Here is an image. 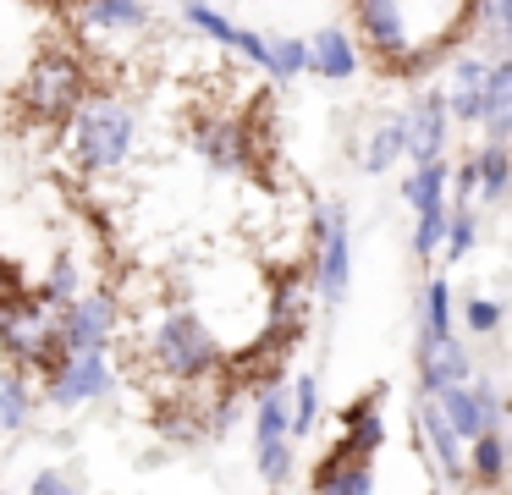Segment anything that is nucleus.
Masks as SVG:
<instances>
[{"mask_svg":"<svg viewBox=\"0 0 512 495\" xmlns=\"http://www.w3.org/2000/svg\"><path fill=\"white\" fill-rule=\"evenodd\" d=\"M424 6H391V0H369V6H353L358 33L369 39V50L386 55V66L397 77H419L441 61L452 44H419L413 39V22H419Z\"/></svg>","mask_w":512,"mask_h":495,"instance_id":"obj_1","label":"nucleus"},{"mask_svg":"<svg viewBox=\"0 0 512 495\" xmlns=\"http://www.w3.org/2000/svg\"><path fill=\"white\" fill-rule=\"evenodd\" d=\"M133 138H138V116L116 99H83V110L72 116V149H78V165L89 176L127 165Z\"/></svg>","mask_w":512,"mask_h":495,"instance_id":"obj_2","label":"nucleus"},{"mask_svg":"<svg viewBox=\"0 0 512 495\" xmlns=\"http://www.w3.org/2000/svg\"><path fill=\"white\" fill-rule=\"evenodd\" d=\"M149 352H155V363L182 385H199L221 369V341H215L210 330H204V319L188 314V308H171V314L160 319Z\"/></svg>","mask_w":512,"mask_h":495,"instance_id":"obj_3","label":"nucleus"},{"mask_svg":"<svg viewBox=\"0 0 512 495\" xmlns=\"http://www.w3.org/2000/svg\"><path fill=\"white\" fill-rule=\"evenodd\" d=\"M83 99H89V77H83V66L61 50L39 55L34 72L23 77V105L34 110L39 121H72L83 110Z\"/></svg>","mask_w":512,"mask_h":495,"instance_id":"obj_4","label":"nucleus"},{"mask_svg":"<svg viewBox=\"0 0 512 495\" xmlns=\"http://www.w3.org/2000/svg\"><path fill=\"white\" fill-rule=\"evenodd\" d=\"M353 281V226L342 204H320V248H314V292L320 303H342Z\"/></svg>","mask_w":512,"mask_h":495,"instance_id":"obj_5","label":"nucleus"},{"mask_svg":"<svg viewBox=\"0 0 512 495\" xmlns=\"http://www.w3.org/2000/svg\"><path fill=\"white\" fill-rule=\"evenodd\" d=\"M254 468L276 490L292 473V429H287V391H259L254 407Z\"/></svg>","mask_w":512,"mask_h":495,"instance_id":"obj_6","label":"nucleus"},{"mask_svg":"<svg viewBox=\"0 0 512 495\" xmlns=\"http://www.w3.org/2000/svg\"><path fill=\"white\" fill-rule=\"evenodd\" d=\"M116 330V297L111 292H89V297H72L67 308L56 314V336L67 358H83V352H105Z\"/></svg>","mask_w":512,"mask_h":495,"instance_id":"obj_7","label":"nucleus"},{"mask_svg":"<svg viewBox=\"0 0 512 495\" xmlns=\"http://www.w3.org/2000/svg\"><path fill=\"white\" fill-rule=\"evenodd\" d=\"M435 407H441V418L452 424V435L463 440V446L479 435H496V424H501V396H496V385H485V380L452 385V391L435 396Z\"/></svg>","mask_w":512,"mask_h":495,"instance_id":"obj_8","label":"nucleus"},{"mask_svg":"<svg viewBox=\"0 0 512 495\" xmlns=\"http://www.w3.org/2000/svg\"><path fill=\"white\" fill-rule=\"evenodd\" d=\"M116 385L111 363H105V352H83V358H61V369L45 374V396L50 407H83L94 402V396H105Z\"/></svg>","mask_w":512,"mask_h":495,"instance_id":"obj_9","label":"nucleus"},{"mask_svg":"<svg viewBox=\"0 0 512 495\" xmlns=\"http://www.w3.org/2000/svg\"><path fill=\"white\" fill-rule=\"evenodd\" d=\"M468 380H474V358H468L463 341H457V336L424 341L419 336V396H424V402H435L441 391L468 385Z\"/></svg>","mask_w":512,"mask_h":495,"instance_id":"obj_10","label":"nucleus"},{"mask_svg":"<svg viewBox=\"0 0 512 495\" xmlns=\"http://www.w3.org/2000/svg\"><path fill=\"white\" fill-rule=\"evenodd\" d=\"M446 132H452L446 99H441V88H430V94H419V99H413V110L402 116V149H408V160H413V165L441 160Z\"/></svg>","mask_w":512,"mask_h":495,"instance_id":"obj_11","label":"nucleus"},{"mask_svg":"<svg viewBox=\"0 0 512 495\" xmlns=\"http://www.w3.org/2000/svg\"><path fill=\"white\" fill-rule=\"evenodd\" d=\"M485 77H490V61H485V55H457V61L446 66V83H441L446 116L463 121V127H479V99H485Z\"/></svg>","mask_w":512,"mask_h":495,"instance_id":"obj_12","label":"nucleus"},{"mask_svg":"<svg viewBox=\"0 0 512 495\" xmlns=\"http://www.w3.org/2000/svg\"><path fill=\"white\" fill-rule=\"evenodd\" d=\"M309 484H314V495H375V462L331 446L320 462H314Z\"/></svg>","mask_w":512,"mask_h":495,"instance_id":"obj_13","label":"nucleus"},{"mask_svg":"<svg viewBox=\"0 0 512 495\" xmlns=\"http://www.w3.org/2000/svg\"><path fill=\"white\" fill-rule=\"evenodd\" d=\"M358 66H364V55H358V39L347 28H320L309 39V72L320 83H353Z\"/></svg>","mask_w":512,"mask_h":495,"instance_id":"obj_14","label":"nucleus"},{"mask_svg":"<svg viewBox=\"0 0 512 495\" xmlns=\"http://www.w3.org/2000/svg\"><path fill=\"white\" fill-rule=\"evenodd\" d=\"M182 17H188L199 33H210L215 44H226V50H237L243 61H254V66H265V61H270V39H265V33H254V28H243V22L221 17L215 6H188Z\"/></svg>","mask_w":512,"mask_h":495,"instance_id":"obj_15","label":"nucleus"},{"mask_svg":"<svg viewBox=\"0 0 512 495\" xmlns=\"http://www.w3.org/2000/svg\"><path fill=\"white\" fill-rule=\"evenodd\" d=\"M413 418H419L424 451L435 457V468H441L446 479H463V440L452 435V424L441 418V407H435V402H424V396H419V407H413Z\"/></svg>","mask_w":512,"mask_h":495,"instance_id":"obj_16","label":"nucleus"},{"mask_svg":"<svg viewBox=\"0 0 512 495\" xmlns=\"http://www.w3.org/2000/svg\"><path fill=\"white\" fill-rule=\"evenodd\" d=\"M479 127L490 132V143L512 138V66L507 61H490L485 99H479Z\"/></svg>","mask_w":512,"mask_h":495,"instance_id":"obj_17","label":"nucleus"},{"mask_svg":"<svg viewBox=\"0 0 512 495\" xmlns=\"http://www.w3.org/2000/svg\"><path fill=\"white\" fill-rule=\"evenodd\" d=\"M342 451H353V457H369L375 462V451L386 446V418H380V396H369V402H353L342 418V440H336Z\"/></svg>","mask_w":512,"mask_h":495,"instance_id":"obj_18","label":"nucleus"},{"mask_svg":"<svg viewBox=\"0 0 512 495\" xmlns=\"http://www.w3.org/2000/svg\"><path fill=\"white\" fill-rule=\"evenodd\" d=\"M446 187H452V165H446V154H441V160L413 165V171L402 176V198H408L419 215H430V209H446Z\"/></svg>","mask_w":512,"mask_h":495,"instance_id":"obj_19","label":"nucleus"},{"mask_svg":"<svg viewBox=\"0 0 512 495\" xmlns=\"http://www.w3.org/2000/svg\"><path fill=\"white\" fill-rule=\"evenodd\" d=\"M474 193H485L490 204H501L512 193V149L507 143H485L474 154Z\"/></svg>","mask_w":512,"mask_h":495,"instance_id":"obj_20","label":"nucleus"},{"mask_svg":"<svg viewBox=\"0 0 512 495\" xmlns=\"http://www.w3.org/2000/svg\"><path fill=\"white\" fill-rule=\"evenodd\" d=\"M463 473L474 484H485V490H496L501 479H507V440L501 435H479V440H468V451H463Z\"/></svg>","mask_w":512,"mask_h":495,"instance_id":"obj_21","label":"nucleus"},{"mask_svg":"<svg viewBox=\"0 0 512 495\" xmlns=\"http://www.w3.org/2000/svg\"><path fill=\"white\" fill-rule=\"evenodd\" d=\"M149 17H155L149 6H122V0H100V6H83L78 11V22H89L94 33H100V28H111V33H144Z\"/></svg>","mask_w":512,"mask_h":495,"instance_id":"obj_22","label":"nucleus"},{"mask_svg":"<svg viewBox=\"0 0 512 495\" xmlns=\"http://www.w3.org/2000/svg\"><path fill=\"white\" fill-rule=\"evenodd\" d=\"M397 160H408V149H402V116H386L375 132H369V149H364V176L391 171Z\"/></svg>","mask_w":512,"mask_h":495,"instance_id":"obj_23","label":"nucleus"},{"mask_svg":"<svg viewBox=\"0 0 512 495\" xmlns=\"http://www.w3.org/2000/svg\"><path fill=\"white\" fill-rule=\"evenodd\" d=\"M314 418H320V374H298V385L287 391V429H292V440L314 435Z\"/></svg>","mask_w":512,"mask_h":495,"instance_id":"obj_24","label":"nucleus"},{"mask_svg":"<svg viewBox=\"0 0 512 495\" xmlns=\"http://www.w3.org/2000/svg\"><path fill=\"white\" fill-rule=\"evenodd\" d=\"M28 413H34V391H28L23 369L0 374V435H17L28 424Z\"/></svg>","mask_w":512,"mask_h":495,"instance_id":"obj_25","label":"nucleus"},{"mask_svg":"<svg viewBox=\"0 0 512 495\" xmlns=\"http://www.w3.org/2000/svg\"><path fill=\"white\" fill-rule=\"evenodd\" d=\"M424 341H441L452 336V281L446 275H435L430 286H424Z\"/></svg>","mask_w":512,"mask_h":495,"instance_id":"obj_26","label":"nucleus"},{"mask_svg":"<svg viewBox=\"0 0 512 495\" xmlns=\"http://www.w3.org/2000/svg\"><path fill=\"white\" fill-rule=\"evenodd\" d=\"M479 242V209L474 204H457L452 215H446V242H441V253L446 259H468V248Z\"/></svg>","mask_w":512,"mask_h":495,"instance_id":"obj_27","label":"nucleus"},{"mask_svg":"<svg viewBox=\"0 0 512 495\" xmlns=\"http://www.w3.org/2000/svg\"><path fill=\"white\" fill-rule=\"evenodd\" d=\"M265 72L276 77V83H292V77H303V72H309V39H276V44H270Z\"/></svg>","mask_w":512,"mask_h":495,"instance_id":"obj_28","label":"nucleus"},{"mask_svg":"<svg viewBox=\"0 0 512 495\" xmlns=\"http://www.w3.org/2000/svg\"><path fill=\"white\" fill-rule=\"evenodd\" d=\"M446 215H452V209H430V215H419V226H413V253H419V259H435V253H441Z\"/></svg>","mask_w":512,"mask_h":495,"instance_id":"obj_29","label":"nucleus"},{"mask_svg":"<svg viewBox=\"0 0 512 495\" xmlns=\"http://www.w3.org/2000/svg\"><path fill=\"white\" fill-rule=\"evenodd\" d=\"M72 297H78V264H72L67 253H61V259L50 264V281H45V303H61V308H67Z\"/></svg>","mask_w":512,"mask_h":495,"instance_id":"obj_30","label":"nucleus"},{"mask_svg":"<svg viewBox=\"0 0 512 495\" xmlns=\"http://www.w3.org/2000/svg\"><path fill=\"white\" fill-rule=\"evenodd\" d=\"M501 314H507V308H501L496 297H468L463 303V325L474 330V336H490V330L501 325Z\"/></svg>","mask_w":512,"mask_h":495,"instance_id":"obj_31","label":"nucleus"},{"mask_svg":"<svg viewBox=\"0 0 512 495\" xmlns=\"http://www.w3.org/2000/svg\"><path fill=\"white\" fill-rule=\"evenodd\" d=\"M474 22H496V33H501V61L512 66V0H496V6H474Z\"/></svg>","mask_w":512,"mask_h":495,"instance_id":"obj_32","label":"nucleus"},{"mask_svg":"<svg viewBox=\"0 0 512 495\" xmlns=\"http://www.w3.org/2000/svg\"><path fill=\"white\" fill-rule=\"evenodd\" d=\"M34 495H83V490H72V479H61V473H39Z\"/></svg>","mask_w":512,"mask_h":495,"instance_id":"obj_33","label":"nucleus"},{"mask_svg":"<svg viewBox=\"0 0 512 495\" xmlns=\"http://www.w3.org/2000/svg\"><path fill=\"white\" fill-rule=\"evenodd\" d=\"M430 495H441V490H430Z\"/></svg>","mask_w":512,"mask_h":495,"instance_id":"obj_34","label":"nucleus"}]
</instances>
